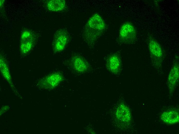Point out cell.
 I'll return each instance as SVG.
<instances>
[{"label":"cell","mask_w":179,"mask_h":134,"mask_svg":"<svg viewBox=\"0 0 179 134\" xmlns=\"http://www.w3.org/2000/svg\"><path fill=\"white\" fill-rule=\"evenodd\" d=\"M120 116L123 121H127L130 118V114L129 109L124 105L121 106L120 108Z\"/></svg>","instance_id":"8fae6325"},{"label":"cell","mask_w":179,"mask_h":134,"mask_svg":"<svg viewBox=\"0 0 179 134\" xmlns=\"http://www.w3.org/2000/svg\"><path fill=\"white\" fill-rule=\"evenodd\" d=\"M48 9L51 11L59 12L65 8V2L64 0H53L48 1L47 3Z\"/></svg>","instance_id":"52a82bcc"},{"label":"cell","mask_w":179,"mask_h":134,"mask_svg":"<svg viewBox=\"0 0 179 134\" xmlns=\"http://www.w3.org/2000/svg\"><path fill=\"white\" fill-rule=\"evenodd\" d=\"M72 64L74 69L76 71L80 72L83 71L84 68V62L83 59L80 57L75 56L72 58Z\"/></svg>","instance_id":"9c48e42d"},{"label":"cell","mask_w":179,"mask_h":134,"mask_svg":"<svg viewBox=\"0 0 179 134\" xmlns=\"http://www.w3.org/2000/svg\"><path fill=\"white\" fill-rule=\"evenodd\" d=\"M119 36L124 42L131 43L135 40L137 32L132 23L127 22L122 25L120 30Z\"/></svg>","instance_id":"7a4b0ae2"},{"label":"cell","mask_w":179,"mask_h":134,"mask_svg":"<svg viewBox=\"0 0 179 134\" xmlns=\"http://www.w3.org/2000/svg\"><path fill=\"white\" fill-rule=\"evenodd\" d=\"M46 84L51 87H55L62 79L61 75L59 73H55L50 75L46 79Z\"/></svg>","instance_id":"ba28073f"},{"label":"cell","mask_w":179,"mask_h":134,"mask_svg":"<svg viewBox=\"0 0 179 134\" xmlns=\"http://www.w3.org/2000/svg\"><path fill=\"white\" fill-rule=\"evenodd\" d=\"M178 57L176 58L169 74L168 84L169 90L172 92L174 90L179 78V63Z\"/></svg>","instance_id":"277c9868"},{"label":"cell","mask_w":179,"mask_h":134,"mask_svg":"<svg viewBox=\"0 0 179 134\" xmlns=\"http://www.w3.org/2000/svg\"><path fill=\"white\" fill-rule=\"evenodd\" d=\"M67 34L65 30H60L58 31L55 35L53 42L54 51L60 52L65 48L68 41Z\"/></svg>","instance_id":"3957f363"},{"label":"cell","mask_w":179,"mask_h":134,"mask_svg":"<svg viewBox=\"0 0 179 134\" xmlns=\"http://www.w3.org/2000/svg\"><path fill=\"white\" fill-rule=\"evenodd\" d=\"M160 117L163 121L169 124L178 123L179 120L178 113L175 111L165 112L162 114Z\"/></svg>","instance_id":"5b68a950"},{"label":"cell","mask_w":179,"mask_h":134,"mask_svg":"<svg viewBox=\"0 0 179 134\" xmlns=\"http://www.w3.org/2000/svg\"><path fill=\"white\" fill-rule=\"evenodd\" d=\"M148 45L152 63L156 67H159L162 65L164 57L161 46L151 36L148 37Z\"/></svg>","instance_id":"6da1fadb"},{"label":"cell","mask_w":179,"mask_h":134,"mask_svg":"<svg viewBox=\"0 0 179 134\" xmlns=\"http://www.w3.org/2000/svg\"><path fill=\"white\" fill-rule=\"evenodd\" d=\"M32 38L33 36L21 39L20 48L23 53H26L30 49L32 46Z\"/></svg>","instance_id":"30bf717a"},{"label":"cell","mask_w":179,"mask_h":134,"mask_svg":"<svg viewBox=\"0 0 179 134\" xmlns=\"http://www.w3.org/2000/svg\"><path fill=\"white\" fill-rule=\"evenodd\" d=\"M88 23L91 28L99 31L103 30L105 26L101 17L97 14L94 15L90 18Z\"/></svg>","instance_id":"8992f818"}]
</instances>
